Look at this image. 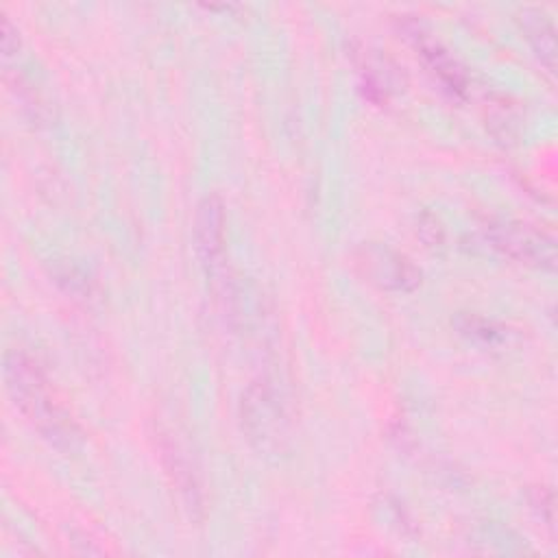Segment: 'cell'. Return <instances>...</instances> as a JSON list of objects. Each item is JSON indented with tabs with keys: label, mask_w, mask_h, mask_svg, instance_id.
<instances>
[{
	"label": "cell",
	"mask_w": 558,
	"mask_h": 558,
	"mask_svg": "<svg viewBox=\"0 0 558 558\" xmlns=\"http://www.w3.org/2000/svg\"><path fill=\"white\" fill-rule=\"evenodd\" d=\"M20 50V35L17 28L11 24L7 15H2V57L9 61L11 57H17Z\"/></svg>",
	"instance_id": "9c48e42d"
},
{
	"label": "cell",
	"mask_w": 558,
	"mask_h": 558,
	"mask_svg": "<svg viewBox=\"0 0 558 558\" xmlns=\"http://www.w3.org/2000/svg\"><path fill=\"white\" fill-rule=\"evenodd\" d=\"M486 242L519 264L551 270L556 266V244L554 240L525 222L497 220L486 227Z\"/></svg>",
	"instance_id": "7a4b0ae2"
},
{
	"label": "cell",
	"mask_w": 558,
	"mask_h": 558,
	"mask_svg": "<svg viewBox=\"0 0 558 558\" xmlns=\"http://www.w3.org/2000/svg\"><path fill=\"white\" fill-rule=\"evenodd\" d=\"M242 427L259 449L279 447L286 436V412L268 384L257 381L242 397Z\"/></svg>",
	"instance_id": "277c9868"
},
{
	"label": "cell",
	"mask_w": 558,
	"mask_h": 558,
	"mask_svg": "<svg viewBox=\"0 0 558 558\" xmlns=\"http://www.w3.org/2000/svg\"><path fill=\"white\" fill-rule=\"evenodd\" d=\"M4 377L13 403L33 423V427L50 445L72 449L78 440V429L70 414L52 397L39 364L22 351H11L4 360Z\"/></svg>",
	"instance_id": "6da1fadb"
},
{
	"label": "cell",
	"mask_w": 558,
	"mask_h": 558,
	"mask_svg": "<svg viewBox=\"0 0 558 558\" xmlns=\"http://www.w3.org/2000/svg\"><path fill=\"white\" fill-rule=\"evenodd\" d=\"M410 37L412 44L416 48V52L421 54V59L425 61V65L429 68V72L456 96H462L466 92V74L462 70V65L449 54V50L434 37H429L425 31H421L418 26L410 28Z\"/></svg>",
	"instance_id": "8992f818"
},
{
	"label": "cell",
	"mask_w": 558,
	"mask_h": 558,
	"mask_svg": "<svg viewBox=\"0 0 558 558\" xmlns=\"http://www.w3.org/2000/svg\"><path fill=\"white\" fill-rule=\"evenodd\" d=\"M456 329L460 331V336L482 344V347H499L506 342L508 338V331L504 325H499L497 320L493 318H486V316H480V314H458L456 320H453Z\"/></svg>",
	"instance_id": "ba28073f"
},
{
	"label": "cell",
	"mask_w": 558,
	"mask_h": 558,
	"mask_svg": "<svg viewBox=\"0 0 558 558\" xmlns=\"http://www.w3.org/2000/svg\"><path fill=\"white\" fill-rule=\"evenodd\" d=\"M192 229L201 264L209 275L218 277L225 270L227 253V211L218 194H207L198 201Z\"/></svg>",
	"instance_id": "5b68a950"
},
{
	"label": "cell",
	"mask_w": 558,
	"mask_h": 558,
	"mask_svg": "<svg viewBox=\"0 0 558 558\" xmlns=\"http://www.w3.org/2000/svg\"><path fill=\"white\" fill-rule=\"evenodd\" d=\"M517 20L532 50L541 59V63L549 72H554L556 70V31L549 15L541 9H523Z\"/></svg>",
	"instance_id": "52a82bcc"
},
{
	"label": "cell",
	"mask_w": 558,
	"mask_h": 558,
	"mask_svg": "<svg viewBox=\"0 0 558 558\" xmlns=\"http://www.w3.org/2000/svg\"><path fill=\"white\" fill-rule=\"evenodd\" d=\"M360 275L390 292H412L421 286V270L401 253L381 246V244H364L353 255Z\"/></svg>",
	"instance_id": "3957f363"
}]
</instances>
